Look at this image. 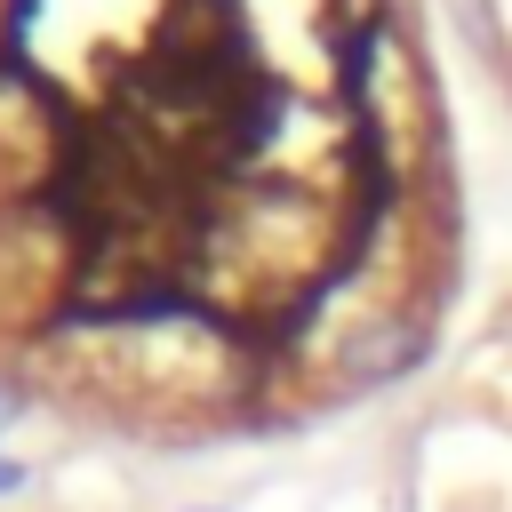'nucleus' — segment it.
Listing matches in <instances>:
<instances>
[{
	"label": "nucleus",
	"instance_id": "nucleus-1",
	"mask_svg": "<svg viewBox=\"0 0 512 512\" xmlns=\"http://www.w3.org/2000/svg\"><path fill=\"white\" fill-rule=\"evenodd\" d=\"M416 360H424V328L416 320H376V328H360L344 344V376L352 384H384V376H400Z\"/></svg>",
	"mask_w": 512,
	"mask_h": 512
},
{
	"label": "nucleus",
	"instance_id": "nucleus-2",
	"mask_svg": "<svg viewBox=\"0 0 512 512\" xmlns=\"http://www.w3.org/2000/svg\"><path fill=\"white\" fill-rule=\"evenodd\" d=\"M24 488H32V472H24L16 456H0V496H24Z\"/></svg>",
	"mask_w": 512,
	"mask_h": 512
},
{
	"label": "nucleus",
	"instance_id": "nucleus-3",
	"mask_svg": "<svg viewBox=\"0 0 512 512\" xmlns=\"http://www.w3.org/2000/svg\"><path fill=\"white\" fill-rule=\"evenodd\" d=\"M16 416H24V392H16L8 376H0V424H16Z\"/></svg>",
	"mask_w": 512,
	"mask_h": 512
}]
</instances>
